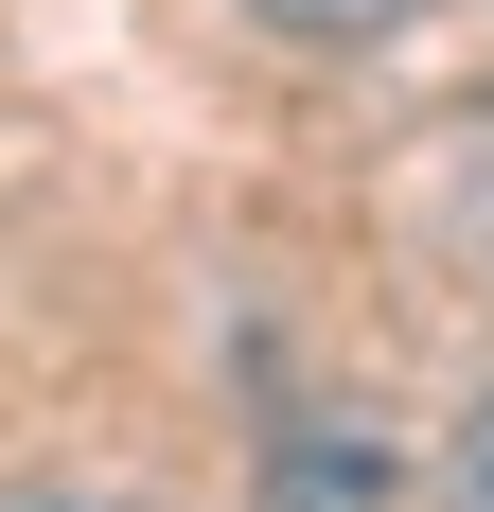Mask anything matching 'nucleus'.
<instances>
[{
	"mask_svg": "<svg viewBox=\"0 0 494 512\" xmlns=\"http://www.w3.org/2000/svg\"><path fill=\"white\" fill-rule=\"evenodd\" d=\"M265 512H389V460H371V442H283Z\"/></svg>",
	"mask_w": 494,
	"mask_h": 512,
	"instance_id": "obj_1",
	"label": "nucleus"
},
{
	"mask_svg": "<svg viewBox=\"0 0 494 512\" xmlns=\"http://www.w3.org/2000/svg\"><path fill=\"white\" fill-rule=\"evenodd\" d=\"M265 36H318V53H371V36H406L424 0H247Z\"/></svg>",
	"mask_w": 494,
	"mask_h": 512,
	"instance_id": "obj_2",
	"label": "nucleus"
},
{
	"mask_svg": "<svg viewBox=\"0 0 494 512\" xmlns=\"http://www.w3.org/2000/svg\"><path fill=\"white\" fill-rule=\"evenodd\" d=\"M459 512H494V389L459 407Z\"/></svg>",
	"mask_w": 494,
	"mask_h": 512,
	"instance_id": "obj_3",
	"label": "nucleus"
},
{
	"mask_svg": "<svg viewBox=\"0 0 494 512\" xmlns=\"http://www.w3.org/2000/svg\"><path fill=\"white\" fill-rule=\"evenodd\" d=\"M0 512H89V495H0Z\"/></svg>",
	"mask_w": 494,
	"mask_h": 512,
	"instance_id": "obj_4",
	"label": "nucleus"
}]
</instances>
